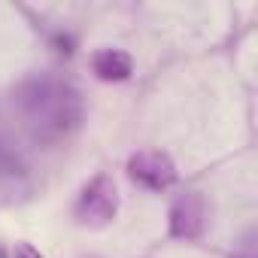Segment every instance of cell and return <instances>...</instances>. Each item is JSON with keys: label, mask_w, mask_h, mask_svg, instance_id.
I'll list each match as a JSON object with an SVG mask.
<instances>
[{"label": "cell", "mask_w": 258, "mask_h": 258, "mask_svg": "<svg viewBox=\"0 0 258 258\" xmlns=\"http://www.w3.org/2000/svg\"><path fill=\"white\" fill-rule=\"evenodd\" d=\"M115 216H118V188H115L112 176H106V173L91 176L73 201V222L79 228L100 231V228L112 225Z\"/></svg>", "instance_id": "obj_2"}, {"label": "cell", "mask_w": 258, "mask_h": 258, "mask_svg": "<svg viewBox=\"0 0 258 258\" xmlns=\"http://www.w3.org/2000/svg\"><path fill=\"white\" fill-rule=\"evenodd\" d=\"M204 225H207V210H204V201H201L198 191H185L170 204V210H167V234L173 240H182V243L201 240Z\"/></svg>", "instance_id": "obj_5"}, {"label": "cell", "mask_w": 258, "mask_h": 258, "mask_svg": "<svg viewBox=\"0 0 258 258\" xmlns=\"http://www.w3.org/2000/svg\"><path fill=\"white\" fill-rule=\"evenodd\" d=\"M0 258H46V255L31 243H13L10 249L0 246Z\"/></svg>", "instance_id": "obj_7"}, {"label": "cell", "mask_w": 258, "mask_h": 258, "mask_svg": "<svg viewBox=\"0 0 258 258\" xmlns=\"http://www.w3.org/2000/svg\"><path fill=\"white\" fill-rule=\"evenodd\" d=\"M127 176H131L137 185H143L146 191H167L176 185L179 170L173 164V158L167 152H134L127 158Z\"/></svg>", "instance_id": "obj_4"}, {"label": "cell", "mask_w": 258, "mask_h": 258, "mask_svg": "<svg viewBox=\"0 0 258 258\" xmlns=\"http://www.w3.org/2000/svg\"><path fill=\"white\" fill-rule=\"evenodd\" d=\"M231 258H255V252H252V243H246V246H240Z\"/></svg>", "instance_id": "obj_8"}, {"label": "cell", "mask_w": 258, "mask_h": 258, "mask_svg": "<svg viewBox=\"0 0 258 258\" xmlns=\"http://www.w3.org/2000/svg\"><path fill=\"white\" fill-rule=\"evenodd\" d=\"M91 73L100 82H124L134 73V58L121 49H97L91 55Z\"/></svg>", "instance_id": "obj_6"}, {"label": "cell", "mask_w": 258, "mask_h": 258, "mask_svg": "<svg viewBox=\"0 0 258 258\" xmlns=\"http://www.w3.org/2000/svg\"><path fill=\"white\" fill-rule=\"evenodd\" d=\"M34 176L28 161L0 137V207H19L34 198Z\"/></svg>", "instance_id": "obj_3"}, {"label": "cell", "mask_w": 258, "mask_h": 258, "mask_svg": "<svg viewBox=\"0 0 258 258\" xmlns=\"http://www.w3.org/2000/svg\"><path fill=\"white\" fill-rule=\"evenodd\" d=\"M13 106L40 146L67 143L85 121L79 88L55 73H31L13 88Z\"/></svg>", "instance_id": "obj_1"}]
</instances>
